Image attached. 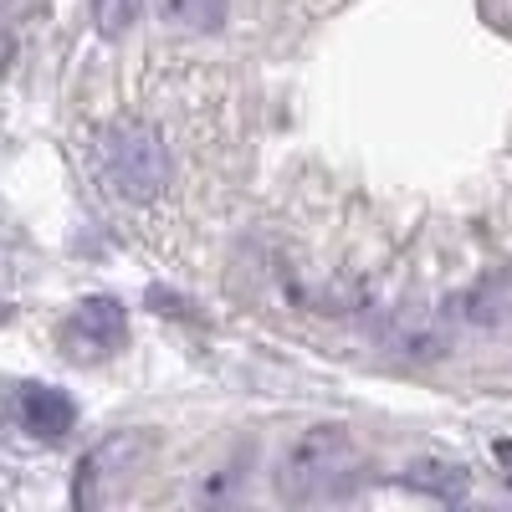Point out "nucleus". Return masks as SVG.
I'll return each mask as SVG.
<instances>
[{"label":"nucleus","mask_w":512,"mask_h":512,"mask_svg":"<svg viewBox=\"0 0 512 512\" xmlns=\"http://www.w3.org/2000/svg\"><path fill=\"white\" fill-rule=\"evenodd\" d=\"M497 461H502V466H512V441H497ZM507 477H512V472H507Z\"/></svg>","instance_id":"10"},{"label":"nucleus","mask_w":512,"mask_h":512,"mask_svg":"<svg viewBox=\"0 0 512 512\" xmlns=\"http://www.w3.org/2000/svg\"><path fill=\"white\" fill-rule=\"evenodd\" d=\"M123 333H128V313L118 297H88L62 323V349L72 359H108L123 344Z\"/></svg>","instance_id":"3"},{"label":"nucleus","mask_w":512,"mask_h":512,"mask_svg":"<svg viewBox=\"0 0 512 512\" xmlns=\"http://www.w3.org/2000/svg\"><path fill=\"white\" fill-rule=\"evenodd\" d=\"M405 482L420 487V492H436V497H446V502L466 497V487H472L466 466H456V461H446V456H420V461H410V466H405Z\"/></svg>","instance_id":"6"},{"label":"nucleus","mask_w":512,"mask_h":512,"mask_svg":"<svg viewBox=\"0 0 512 512\" xmlns=\"http://www.w3.org/2000/svg\"><path fill=\"white\" fill-rule=\"evenodd\" d=\"M149 456V436H113V441H103L93 456H82V466H77V487H72V502L77 507H98L103 502V482H113V477H128L134 466Z\"/></svg>","instance_id":"4"},{"label":"nucleus","mask_w":512,"mask_h":512,"mask_svg":"<svg viewBox=\"0 0 512 512\" xmlns=\"http://www.w3.org/2000/svg\"><path fill=\"white\" fill-rule=\"evenodd\" d=\"M164 21L169 26H190V31H210V26H221L226 16V0H164Z\"/></svg>","instance_id":"7"},{"label":"nucleus","mask_w":512,"mask_h":512,"mask_svg":"<svg viewBox=\"0 0 512 512\" xmlns=\"http://www.w3.org/2000/svg\"><path fill=\"white\" fill-rule=\"evenodd\" d=\"M139 11H144V0H93V21L103 36H123L139 21Z\"/></svg>","instance_id":"8"},{"label":"nucleus","mask_w":512,"mask_h":512,"mask_svg":"<svg viewBox=\"0 0 512 512\" xmlns=\"http://www.w3.org/2000/svg\"><path fill=\"white\" fill-rule=\"evenodd\" d=\"M16 410H21L26 431L31 436H47V441H62L72 431V420H77V405L57 390V384H26Z\"/></svg>","instance_id":"5"},{"label":"nucleus","mask_w":512,"mask_h":512,"mask_svg":"<svg viewBox=\"0 0 512 512\" xmlns=\"http://www.w3.org/2000/svg\"><path fill=\"white\" fill-rule=\"evenodd\" d=\"M98 175L118 200H154L169 185V149L149 123H113L98 134Z\"/></svg>","instance_id":"2"},{"label":"nucleus","mask_w":512,"mask_h":512,"mask_svg":"<svg viewBox=\"0 0 512 512\" xmlns=\"http://www.w3.org/2000/svg\"><path fill=\"white\" fill-rule=\"evenodd\" d=\"M354 466H359V451L344 425H313L297 441H287L277 461V492L282 502H323L333 492H344Z\"/></svg>","instance_id":"1"},{"label":"nucleus","mask_w":512,"mask_h":512,"mask_svg":"<svg viewBox=\"0 0 512 512\" xmlns=\"http://www.w3.org/2000/svg\"><path fill=\"white\" fill-rule=\"evenodd\" d=\"M16 62V41H11V31H0V72H6Z\"/></svg>","instance_id":"9"}]
</instances>
